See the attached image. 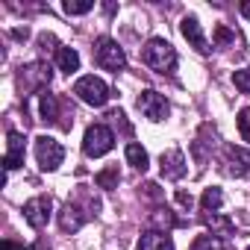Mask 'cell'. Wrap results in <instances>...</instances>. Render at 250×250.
Masks as SVG:
<instances>
[{
    "instance_id": "obj_1",
    "label": "cell",
    "mask_w": 250,
    "mask_h": 250,
    "mask_svg": "<svg viewBox=\"0 0 250 250\" xmlns=\"http://www.w3.org/2000/svg\"><path fill=\"white\" fill-rule=\"evenodd\" d=\"M142 62L147 68L159 71V74H171L177 68V53H174V47L165 39H150L145 44V50H142Z\"/></svg>"
},
{
    "instance_id": "obj_2",
    "label": "cell",
    "mask_w": 250,
    "mask_h": 250,
    "mask_svg": "<svg viewBox=\"0 0 250 250\" xmlns=\"http://www.w3.org/2000/svg\"><path fill=\"white\" fill-rule=\"evenodd\" d=\"M74 94H77L83 103L100 109V106H106V100H109V85H106L100 77L88 74V77H80V80L74 83Z\"/></svg>"
},
{
    "instance_id": "obj_3",
    "label": "cell",
    "mask_w": 250,
    "mask_h": 250,
    "mask_svg": "<svg viewBox=\"0 0 250 250\" xmlns=\"http://www.w3.org/2000/svg\"><path fill=\"white\" fill-rule=\"evenodd\" d=\"M94 62L103 71L118 74V71H124V65H127V56H124V50H121V44L115 39H97L94 42Z\"/></svg>"
},
{
    "instance_id": "obj_4",
    "label": "cell",
    "mask_w": 250,
    "mask_h": 250,
    "mask_svg": "<svg viewBox=\"0 0 250 250\" xmlns=\"http://www.w3.org/2000/svg\"><path fill=\"white\" fill-rule=\"evenodd\" d=\"M112 145H115L112 130L106 127V124H94V127H88V130H85L83 153H85V156H91V159H97V156L109 153V150H112Z\"/></svg>"
},
{
    "instance_id": "obj_5",
    "label": "cell",
    "mask_w": 250,
    "mask_h": 250,
    "mask_svg": "<svg viewBox=\"0 0 250 250\" xmlns=\"http://www.w3.org/2000/svg\"><path fill=\"white\" fill-rule=\"evenodd\" d=\"M36 159H39V165L44 171H56L62 165V159H65V147L50 136H39L36 139Z\"/></svg>"
},
{
    "instance_id": "obj_6",
    "label": "cell",
    "mask_w": 250,
    "mask_h": 250,
    "mask_svg": "<svg viewBox=\"0 0 250 250\" xmlns=\"http://www.w3.org/2000/svg\"><path fill=\"white\" fill-rule=\"evenodd\" d=\"M50 80H53V71H50L47 62H30L27 68H21V88H24V94L36 91V88H44Z\"/></svg>"
},
{
    "instance_id": "obj_7",
    "label": "cell",
    "mask_w": 250,
    "mask_h": 250,
    "mask_svg": "<svg viewBox=\"0 0 250 250\" xmlns=\"http://www.w3.org/2000/svg\"><path fill=\"white\" fill-rule=\"evenodd\" d=\"M136 103H139V109L145 112V118H150V121H165V118H168V112H171V106H168L165 94H159V91H153V88L142 91Z\"/></svg>"
},
{
    "instance_id": "obj_8",
    "label": "cell",
    "mask_w": 250,
    "mask_h": 250,
    "mask_svg": "<svg viewBox=\"0 0 250 250\" xmlns=\"http://www.w3.org/2000/svg\"><path fill=\"white\" fill-rule=\"evenodd\" d=\"M50 209H53L50 197H47V194H39V197H33V200H27V203H24V218H27V224H30V227L42 229V227L50 221Z\"/></svg>"
},
{
    "instance_id": "obj_9",
    "label": "cell",
    "mask_w": 250,
    "mask_h": 250,
    "mask_svg": "<svg viewBox=\"0 0 250 250\" xmlns=\"http://www.w3.org/2000/svg\"><path fill=\"white\" fill-rule=\"evenodd\" d=\"M24 147H27V139L24 133H9V142H6V156H3V168L6 171H15L24 165Z\"/></svg>"
},
{
    "instance_id": "obj_10",
    "label": "cell",
    "mask_w": 250,
    "mask_h": 250,
    "mask_svg": "<svg viewBox=\"0 0 250 250\" xmlns=\"http://www.w3.org/2000/svg\"><path fill=\"white\" fill-rule=\"evenodd\" d=\"M159 165H162V177H168V180H183L186 177V171H188V165H186V156H183V150H165L162 153V159H159Z\"/></svg>"
},
{
    "instance_id": "obj_11",
    "label": "cell",
    "mask_w": 250,
    "mask_h": 250,
    "mask_svg": "<svg viewBox=\"0 0 250 250\" xmlns=\"http://www.w3.org/2000/svg\"><path fill=\"white\" fill-rule=\"evenodd\" d=\"M180 30H183V39L191 42V47H194L197 53H209V44H206V39H203V30H200L197 18H183Z\"/></svg>"
},
{
    "instance_id": "obj_12",
    "label": "cell",
    "mask_w": 250,
    "mask_h": 250,
    "mask_svg": "<svg viewBox=\"0 0 250 250\" xmlns=\"http://www.w3.org/2000/svg\"><path fill=\"white\" fill-rule=\"evenodd\" d=\"M227 171L232 177H244L250 171V150H241V147H227Z\"/></svg>"
},
{
    "instance_id": "obj_13",
    "label": "cell",
    "mask_w": 250,
    "mask_h": 250,
    "mask_svg": "<svg viewBox=\"0 0 250 250\" xmlns=\"http://www.w3.org/2000/svg\"><path fill=\"white\" fill-rule=\"evenodd\" d=\"M136 250H174V241H171L168 232H156V229H150V232H145V235L139 238Z\"/></svg>"
},
{
    "instance_id": "obj_14",
    "label": "cell",
    "mask_w": 250,
    "mask_h": 250,
    "mask_svg": "<svg viewBox=\"0 0 250 250\" xmlns=\"http://www.w3.org/2000/svg\"><path fill=\"white\" fill-rule=\"evenodd\" d=\"M83 224H85V215H83L74 203H65L62 212H59V227H62L65 232H77Z\"/></svg>"
},
{
    "instance_id": "obj_15",
    "label": "cell",
    "mask_w": 250,
    "mask_h": 250,
    "mask_svg": "<svg viewBox=\"0 0 250 250\" xmlns=\"http://www.w3.org/2000/svg\"><path fill=\"white\" fill-rule=\"evenodd\" d=\"M56 65H59V71L74 74V71H80V53L74 47H56Z\"/></svg>"
},
{
    "instance_id": "obj_16",
    "label": "cell",
    "mask_w": 250,
    "mask_h": 250,
    "mask_svg": "<svg viewBox=\"0 0 250 250\" xmlns=\"http://www.w3.org/2000/svg\"><path fill=\"white\" fill-rule=\"evenodd\" d=\"M127 162H130L136 171H142V174H145V171H147V165H150V156H147V150H145L142 145H136V142H133V145H127Z\"/></svg>"
},
{
    "instance_id": "obj_17",
    "label": "cell",
    "mask_w": 250,
    "mask_h": 250,
    "mask_svg": "<svg viewBox=\"0 0 250 250\" xmlns=\"http://www.w3.org/2000/svg\"><path fill=\"white\" fill-rule=\"evenodd\" d=\"M39 109H42V121H47V124H56L59 121V103H56L53 94H42Z\"/></svg>"
},
{
    "instance_id": "obj_18",
    "label": "cell",
    "mask_w": 250,
    "mask_h": 250,
    "mask_svg": "<svg viewBox=\"0 0 250 250\" xmlns=\"http://www.w3.org/2000/svg\"><path fill=\"white\" fill-rule=\"evenodd\" d=\"M200 203H203V212H218V209H221V203H224V191H221L218 186H209V188L203 191Z\"/></svg>"
},
{
    "instance_id": "obj_19",
    "label": "cell",
    "mask_w": 250,
    "mask_h": 250,
    "mask_svg": "<svg viewBox=\"0 0 250 250\" xmlns=\"http://www.w3.org/2000/svg\"><path fill=\"white\" fill-rule=\"evenodd\" d=\"M118 180H121V174H118V165H112V168H103L97 177H94V183H97V188H118Z\"/></svg>"
},
{
    "instance_id": "obj_20",
    "label": "cell",
    "mask_w": 250,
    "mask_h": 250,
    "mask_svg": "<svg viewBox=\"0 0 250 250\" xmlns=\"http://www.w3.org/2000/svg\"><path fill=\"white\" fill-rule=\"evenodd\" d=\"M150 224H156V227H165V229H171V227H180L183 221L180 218H174V212L165 206V209H156L153 215H150Z\"/></svg>"
},
{
    "instance_id": "obj_21",
    "label": "cell",
    "mask_w": 250,
    "mask_h": 250,
    "mask_svg": "<svg viewBox=\"0 0 250 250\" xmlns=\"http://www.w3.org/2000/svg\"><path fill=\"white\" fill-rule=\"evenodd\" d=\"M206 227H212L215 232H224V235L235 232V224L229 218H221V215H206Z\"/></svg>"
},
{
    "instance_id": "obj_22",
    "label": "cell",
    "mask_w": 250,
    "mask_h": 250,
    "mask_svg": "<svg viewBox=\"0 0 250 250\" xmlns=\"http://www.w3.org/2000/svg\"><path fill=\"white\" fill-rule=\"evenodd\" d=\"M191 250H224V241L215 232L212 235H197L194 244H191Z\"/></svg>"
},
{
    "instance_id": "obj_23",
    "label": "cell",
    "mask_w": 250,
    "mask_h": 250,
    "mask_svg": "<svg viewBox=\"0 0 250 250\" xmlns=\"http://www.w3.org/2000/svg\"><path fill=\"white\" fill-rule=\"evenodd\" d=\"M62 9H65L68 15H85V12L94 9V3H91V0H65Z\"/></svg>"
},
{
    "instance_id": "obj_24",
    "label": "cell",
    "mask_w": 250,
    "mask_h": 250,
    "mask_svg": "<svg viewBox=\"0 0 250 250\" xmlns=\"http://www.w3.org/2000/svg\"><path fill=\"white\" fill-rule=\"evenodd\" d=\"M238 133H241L244 142H250V106L238 112Z\"/></svg>"
},
{
    "instance_id": "obj_25",
    "label": "cell",
    "mask_w": 250,
    "mask_h": 250,
    "mask_svg": "<svg viewBox=\"0 0 250 250\" xmlns=\"http://www.w3.org/2000/svg\"><path fill=\"white\" fill-rule=\"evenodd\" d=\"M229 42H235V33H232V30H227L224 24H221V27H215V44H218V47H227Z\"/></svg>"
},
{
    "instance_id": "obj_26",
    "label": "cell",
    "mask_w": 250,
    "mask_h": 250,
    "mask_svg": "<svg viewBox=\"0 0 250 250\" xmlns=\"http://www.w3.org/2000/svg\"><path fill=\"white\" fill-rule=\"evenodd\" d=\"M232 83H235V88H241V91H247V94H250V68L235 71V74H232Z\"/></svg>"
},
{
    "instance_id": "obj_27",
    "label": "cell",
    "mask_w": 250,
    "mask_h": 250,
    "mask_svg": "<svg viewBox=\"0 0 250 250\" xmlns=\"http://www.w3.org/2000/svg\"><path fill=\"white\" fill-rule=\"evenodd\" d=\"M0 250H30V247H24V244H15V241H3V244H0Z\"/></svg>"
},
{
    "instance_id": "obj_28",
    "label": "cell",
    "mask_w": 250,
    "mask_h": 250,
    "mask_svg": "<svg viewBox=\"0 0 250 250\" xmlns=\"http://www.w3.org/2000/svg\"><path fill=\"white\" fill-rule=\"evenodd\" d=\"M177 200L183 203V206H191L194 200H191V194H186V191H177Z\"/></svg>"
},
{
    "instance_id": "obj_29",
    "label": "cell",
    "mask_w": 250,
    "mask_h": 250,
    "mask_svg": "<svg viewBox=\"0 0 250 250\" xmlns=\"http://www.w3.org/2000/svg\"><path fill=\"white\" fill-rule=\"evenodd\" d=\"M12 36H15V39H27V36H30V33H27V27H24V30H15V33H12Z\"/></svg>"
},
{
    "instance_id": "obj_30",
    "label": "cell",
    "mask_w": 250,
    "mask_h": 250,
    "mask_svg": "<svg viewBox=\"0 0 250 250\" xmlns=\"http://www.w3.org/2000/svg\"><path fill=\"white\" fill-rule=\"evenodd\" d=\"M241 15H244V18H250V3H241Z\"/></svg>"
},
{
    "instance_id": "obj_31",
    "label": "cell",
    "mask_w": 250,
    "mask_h": 250,
    "mask_svg": "<svg viewBox=\"0 0 250 250\" xmlns=\"http://www.w3.org/2000/svg\"><path fill=\"white\" fill-rule=\"evenodd\" d=\"M247 250H250V247H247Z\"/></svg>"
}]
</instances>
